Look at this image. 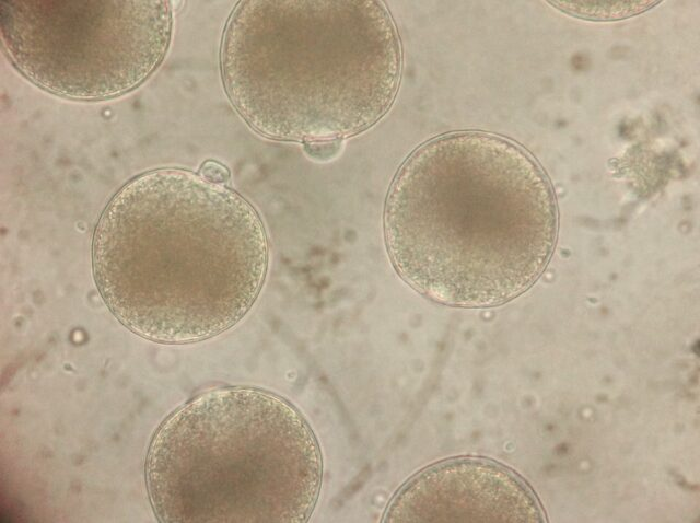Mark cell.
Returning <instances> with one entry per match:
<instances>
[{"label": "cell", "instance_id": "cell-1", "mask_svg": "<svg viewBox=\"0 0 700 523\" xmlns=\"http://www.w3.org/2000/svg\"><path fill=\"white\" fill-rule=\"evenodd\" d=\"M399 276L453 306H491L539 278L557 236L550 183L518 144L459 131L419 146L402 163L384 211Z\"/></svg>", "mask_w": 700, "mask_h": 523}, {"label": "cell", "instance_id": "cell-2", "mask_svg": "<svg viewBox=\"0 0 700 523\" xmlns=\"http://www.w3.org/2000/svg\"><path fill=\"white\" fill-rule=\"evenodd\" d=\"M93 274L110 312L153 341L221 334L250 310L265 281L268 241L236 191L183 168L125 184L94 232Z\"/></svg>", "mask_w": 700, "mask_h": 523}, {"label": "cell", "instance_id": "cell-3", "mask_svg": "<svg viewBox=\"0 0 700 523\" xmlns=\"http://www.w3.org/2000/svg\"><path fill=\"white\" fill-rule=\"evenodd\" d=\"M225 92L260 135L342 139L376 124L401 73L394 20L381 1L247 0L222 37Z\"/></svg>", "mask_w": 700, "mask_h": 523}, {"label": "cell", "instance_id": "cell-4", "mask_svg": "<svg viewBox=\"0 0 700 523\" xmlns=\"http://www.w3.org/2000/svg\"><path fill=\"white\" fill-rule=\"evenodd\" d=\"M322 481L318 442L287 399L217 387L178 407L145 458L152 509L164 523H302Z\"/></svg>", "mask_w": 700, "mask_h": 523}, {"label": "cell", "instance_id": "cell-5", "mask_svg": "<svg viewBox=\"0 0 700 523\" xmlns=\"http://www.w3.org/2000/svg\"><path fill=\"white\" fill-rule=\"evenodd\" d=\"M173 26L163 0L0 3L3 48L37 86L75 100H103L139 86L161 65Z\"/></svg>", "mask_w": 700, "mask_h": 523}, {"label": "cell", "instance_id": "cell-6", "mask_svg": "<svg viewBox=\"0 0 700 523\" xmlns=\"http://www.w3.org/2000/svg\"><path fill=\"white\" fill-rule=\"evenodd\" d=\"M530 488L511 469L458 457L429 466L394 496L384 522H544Z\"/></svg>", "mask_w": 700, "mask_h": 523}, {"label": "cell", "instance_id": "cell-7", "mask_svg": "<svg viewBox=\"0 0 700 523\" xmlns=\"http://www.w3.org/2000/svg\"><path fill=\"white\" fill-rule=\"evenodd\" d=\"M199 173L205 179L220 185H223L230 175L225 166L213 161L206 162Z\"/></svg>", "mask_w": 700, "mask_h": 523}]
</instances>
